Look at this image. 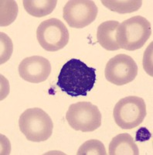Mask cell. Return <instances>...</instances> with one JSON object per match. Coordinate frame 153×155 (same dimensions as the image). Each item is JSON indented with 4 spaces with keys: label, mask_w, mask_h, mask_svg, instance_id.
I'll use <instances>...</instances> for the list:
<instances>
[{
    "label": "cell",
    "mask_w": 153,
    "mask_h": 155,
    "mask_svg": "<svg viewBox=\"0 0 153 155\" xmlns=\"http://www.w3.org/2000/svg\"><path fill=\"white\" fill-rule=\"evenodd\" d=\"M96 81V69L77 58H72L62 67L56 85L72 97L87 96Z\"/></svg>",
    "instance_id": "6da1fadb"
},
{
    "label": "cell",
    "mask_w": 153,
    "mask_h": 155,
    "mask_svg": "<svg viewBox=\"0 0 153 155\" xmlns=\"http://www.w3.org/2000/svg\"><path fill=\"white\" fill-rule=\"evenodd\" d=\"M151 26L141 16H132L119 24L116 40L120 49L135 51L142 48L151 35Z\"/></svg>",
    "instance_id": "7a4b0ae2"
},
{
    "label": "cell",
    "mask_w": 153,
    "mask_h": 155,
    "mask_svg": "<svg viewBox=\"0 0 153 155\" xmlns=\"http://www.w3.org/2000/svg\"><path fill=\"white\" fill-rule=\"evenodd\" d=\"M19 127L28 140L43 142L53 134V123L50 116L40 108L25 110L20 116Z\"/></svg>",
    "instance_id": "3957f363"
},
{
    "label": "cell",
    "mask_w": 153,
    "mask_h": 155,
    "mask_svg": "<svg viewBox=\"0 0 153 155\" xmlns=\"http://www.w3.org/2000/svg\"><path fill=\"white\" fill-rule=\"evenodd\" d=\"M146 105L139 96H127L120 99L113 110L114 121L124 130L139 127L146 116Z\"/></svg>",
    "instance_id": "277c9868"
},
{
    "label": "cell",
    "mask_w": 153,
    "mask_h": 155,
    "mask_svg": "<svg viewBox=\"0 0 153 155\" xmlns=\"http://www.w3.org/2000/svg\"><path fill=\"white\" fill-rule=\"evenodd\" d=\"M66 120L75 130L93 132L101 126V113L91 102H79L69 106Z\"/></svg>",
    "instance_id": "5b68a950"
},
{
    "label": "cell",
    "mask_w": 153,
    "mask_h": 155,
    "mask_svg": "<svg viewBox=\"0 0 153 155\" xmlns=\"http://www.w3.org/2000/svg\"><path fill=\"white\" fill-rule=\"evenodd\" d=\"M37 38L44 50L55 52L63 49L68 44L70 34L63 22L56 18H51L39 25Z\"/></svg>",
    "instance_id": "8992f818"
},
{
    "label": "cell",
    "mask_w": 153,
    "mask_h": 155,
    "mask_svg": "<svg viewBox=\"0 0 153 155\" xmlns=\"http://www.w3.org/2000/svg\"><path fill=\"white\" fill-rule=\"evenodd\" d=\"M98 9L94 1L71 0L63 9V17L71 27L84 28L97 18Z\"/></svg>",
    "instance_id": "52a82bcc"
},
{
    "label": "cell",
    "mask_w": 153,
    "mask_h": 155,
    "mask_svg": "<svg viewBox=\"0 0 153 155\" xmlns=\"http://www.w3.org/2000/svg\"><path fill=\"white\" fill-rule=\"evenodd\" d=\"M138 74V65L132 57L125 54L114 56L106 64V79L115 85H124L132 82Z\"/></svg>",
    "instance_id": "ba28073f"
},
{
    "label": "cell",
    "mask_w": 153,
    "mask_h": 155,
    "mask_svg": "<svg viewBox=\"0 0 153 155\" xmlns=\"http://www.w3.org/2000/svg\"><path fill=\"white\" fill-rule=\"evenodd\" d=\"M51 72V65L46 58L41 56L26 58L19 65V74L25 81L40 83L46 81Z\"/></svg>",
    "instance_id": "9c48e42d"
},
{
    "label": "cell",
    "mask_w": 153,
    "mask_h": 155,
    "mask_svg": "<svg viewBox=\"0 0 153 155\" xmlns=\"http://www.w3.org/2000/svg\"><path fill=\"white\" fill-rule=\"evenodd\" d=\"M119 24L115 20H108L100 23L97 27V42L107 51H117L120 49L116 40V32Z\"/></svg>",
    "instance_id": "30bf717a"
},
{
    "label": "cell",
    "mask_w": 153,
    "mask_h": 155,
    "mask_svg": "<svg viewBox=\"0 0 153 155\" xmlns=\"http://www.w3.org/2000/svg\"><path fill=\"white\" fill-rule=\"evenodd\" d=\"M110 155H139V150L132 136L120 134L111 140L109 144Z\"/></svg>",
    "instance_id": "8fae6325"
},
{
    "label": "cell",
    "mask_w": 153,
    "mask_h": 155,
    "mask_svg": "<svg viewBox=\"0 0 153 155\" xmlns=\"http://www.w3.org/2000/svg\"><path fill=\"white\" fill-rule=\"evenodd\" d=\"M25 10L35 17H43L54 10L56 0H24L23 2Z\"/></svg>",
    "instance_id": "7c38bea8"
},
{
    "label": "cell",
    "mask_w": 153,
    "mask_h": 155,
    "mask_svg": "<svg viewBox=\"0 0 153 155\" xmlns=\"http://www.w3.org/2000/svg\"><path fill=\"white\" fill-rule=\"evenodd\" d=\"M101 3L113 12L118 13H131L141 8L142 1L141 0H102Z\"/></svg>",
    "instance_id": "4fadbf2b"
},
{
    "label": "cell",
    "mask_w": 153,
    "mask_h": 155,
    "mask_svg": "<svg viewBox=\"0 0 153 155\" xmlns=\"http://www.w3.org/2000/svg\"><path fill=\"white\" fill-rule=\"evenodd\" d=\"M1 27H6L15 21L18 14V5L16 1H1Z\"/></svg>",
    "instance_id": "5bb4252c"
},
{
    "label": "cell",
    "mask_w": 153,
    "mask_h": 155,
    "mask_svg": "<svg viewBox=\"0 0 153 155\" xmlns=\"http://www.w3.org/2000/svg\"><path fill=\"white\" fill-rule=\"evenodd\" d=\"M78 155H106L105 147L98 140H89L83 143L77 152Z\"/></svg>",
    "instance_id": "9a60e30c"
},
{
    "label": "cell",
    "mask_w": 153,
    "mask_h": 155,
    "mask_svg": "<svg viewBox=\"0 0 153 155\" xmlns=\"http://www.w3.org/2000/svg\"><path fill=\"white\" fill-rule=\"evenodd\" d=\"M1 64L5 63L10 58L13 51V45L11 39L7 35L1 32Z\"/></svg>",
    "instance_id": "2e32d148"
},
{
    "label": "cell",
    "mask_w": 153,
    "mask_h": 155,
    "mask_svg": "<svg viewBox=\"0 0 153 155\" xmlns=\"http://www.w3.org/2000/svg\"><path fill=\"white\" fill-rule=\"evenodd\" d=\"M151 137V134L149 132L148 129H146L145 127H142L137 130L136 132V137L135 140L140 141V142H144V141H147Z\"/></svg>",
    "instance_id": "e0dca14e"
}]
</instances>
